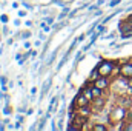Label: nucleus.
I'll use <instances>...</instances> for the list:
<instances>
[{
    "label": "nucleus",
    "mask_w": 132,
    "mask_h": 131,
    "mask_svg": "<svg viewBox=\"0 0 132 131\" xmlns=\"http://www.w3.org/2000/svg\"><path fill=\"white\" fill-rule=\"evenodd\" d=\"M126 114H128L126 106H123V105L115 106L112 111H109V120H111V122H115V123L123 122V119L126 117Z\"/></svg>",
    "instance_id": "obj_1"
},
{
    "label": "nucleus",
    "mask_w": 132,
    "mask_h": 131,
    "mask_svg": "<svg viewBox=\"0 0 132 131\" xmlns=\"http://www.w3.org/2000/svg\"><path fill=\"white\" fill-rule=\"evenodd\" d=\"M98 71L101 76H111V74H114V69H115V63L112 62V60H103L98 66Z\"/></svg>",
    "instance_id": "obj_2"
},
{
    "label": "nucleus",
    "mask_w": 132,
    "mask_h": 131,
    "mask_svg": "<svg viewBox=\"0 0 132 131\" xmlns=\"http://www.w3.org/2000/svg\"><path fill=\"white\" fill-rule=\"evenodd\" d=\"M120 76L123 77H132V62H126L123 65H120Z\"/></svg>",
    "instance_id": "obj_3"
},
{
    "label": "nucleus",
    "mask_w": 132,
    "mask_h": 131,
    "mask_svg": "<svg viewBox=\"0 0 132 131\" xmlns=\"http://www.w3.org/2000/svg\"><path fill=\"white\" fill-rule=\"evenodd\" d=\"M94 85L98 86V88H101V90H106V88L109 86V80H108L106 76H100L97 80H94Z\"/></svg>",
    "instance_id": "obj_4"
},
{
    "label": "nucleus",
    "mask_w": 132,
    "mask_h": 131,
    "mask_svg": "<svg viewBox=\"0 0 132 131\" xmlns=\"http://www.w3.org/2000/svg\"><path fill=\"white\" fill-rule=\"evenodd\" d=\"M91 103H92V110H94V111H98L100 108H103V106H104L106 100H104V99H103V96H101V97H95L92 102H91Z\"/></svg>",
    "instance_id": "obj_5"
},
{
    "label": "nucleus",
    "mask_w": 132,
    "mask_h": 131,
    "mask_svg": "<svg viewBox=\"0 0 132 131\" xmlns=\"http://www.w3.org/2000/svg\"><path fill=\"white\" fill-rule=\"evenodd\" d=\"M77 113L80 114V116H83V117H91V108H89V105H85V106H78V110H77Z\"/></svg>",
    "instance_id": "obj_6"
},
{
    "label": "nucleus",
    "mask_w": 132,
    "mask_h": 131,
    "mask_svg": "<svg viewBox=\"0 0 132 131\" xmlns=\"http://www.w3.org/2000/svg\"><path fill=\"white\" fill-rule=\"evenodd\" d=\"M92 94H94V99L95 97H101V96H103V90L94 85V86H92Z\"/></svg>",
    "instance_id": "obj_7"
},
{
    "label": "nucleus",
    "mask_w": 132,
    "mask_h": 131,
    "mask_svg": "<svg viewBox=\"0 0 132 131\" xmlns=\"http://www.w3.org/2000/svg\"><path fill=\"white\" fill-rule=\"evenodd\" d=\"M100 76H101V74H100L98 68H95V69H94V71L91 72V76H89V80H97V79H98Z\"/></svg>",
    "instance_id": "obj_8"
},
{
    "label": "nucleus",
    "mask_w": 132,
    "mask_h": 131,
    "mask_svg": "<svg viewBox=\"0 0 132 131\" xmlns=\"http://www.w3.org/2000/svg\"><path fill=\"white\" fill-rule=\"evenodd\" d=\"M92 130H94V131H106V130H108V127L98 123V125H92Z\"/></svg>",
    "instance_id": "obj_9"
},
{
    "label": "nucleus",
    "mask_w": 132,
    "mask_h": 131,
    "mask_svg": "<svg viewBox=\"0 0 132 131\" xmlns=\"http://www.w3.org/2000/svg\"><path fill=\"white\" fill-rule=\"evenodd\" d=\"M125 131H132V120L125 122Z\"/></svg>",
    "instance_id": "obj_10"
},
{
    "label": "nucleus",
    "mask_w": 132,
    "mask_h": 131,
    "mask_svg": "<svg viewBox=\"0 0 132 131\" xmlns=\"http://www.w3.org/2000/svg\"><path fill=\"white\" fill-rule=\"evenodd\" d=\"M126 117H128V120H132V106L128 110V114H126Z\"/></svg>",
    "instance_id": "obj_11"
},
{
    "label": "nucleus",
    "mask_w": 132,
    "mask_h": 131,
    "mask_svg": "<svg viewBox=\"0 0 132 131\" xmlns=\"http://www.w3.org/2000/svg\"><path fill=\"white\" fill-rule=\"evenodd\" d=\"M118 2H120V0H114V2H112V3H111V5H112V6H115V5H117V3H118Z\"/></svg>",
    "instance_id": "obj_12"
}]
</instances>
